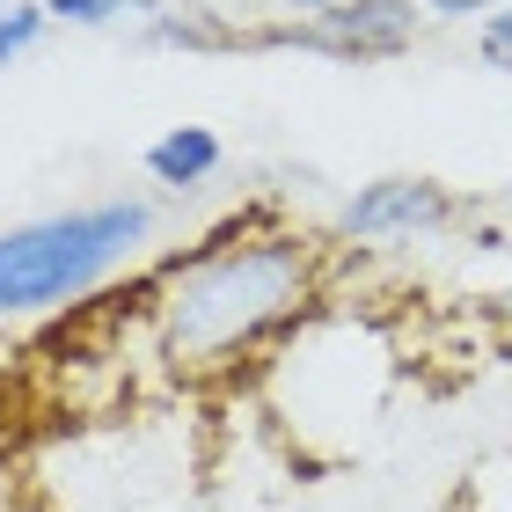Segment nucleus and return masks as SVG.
<instances>
[{"label":"nucleus","instance_id":"f257e3e1","mask_svg":"<svg viewBox=\"0 0 512 512\" xmlns=\"http://www.w3.org/2000/svg\"><path fill=\"white\" fill-rule=\"evenodd\" d=\"M337 286V242L293 220L235 213L227 227L198 235L191 249L161 256L139 278V337L147 359L183 388L242 381V366L271 359L286 337H300Z\"/></svg>","mask_w":512,"mask_h":512},{"label":"nucleus","instance_id":"f03ea898","mask_svg":"<svg viewBox=\"0 0 512 512\" xmlns=\"http://www.w3.org/2000/svg\"><path fill=\"white\" fill-rule=\"evenodd\" d=\"M154 235H161V205L139 191L59 205V213L0 227V330L88 308L110 278L147 256Z\"/></svg>","mask_w":512,"mask_h":512},{"label":"nucleus","instance_id":"7ed1b4c3","mask_svg":"<svg viewBox=\"0 0 512 512\" xmlns=\"http://www.w3.org/2000/svg\"><path fill=\"white\" fill-rule=\"evenodd\" d=\"M476 220L483 205L439 176H374L337 205L330 242L337 249H417V242H447Z\"/></svg>","mask_w":512,"mask_h":512},{"label":"nucleus","instance_id":"20e7f679","mask_svg":"<svg viewBox=\"0 0 512 512\" xmlns=\"http://www.w3.org/2000/svg\"><path fill=\"white\" fill-rule=\"evenodd\" d=\"M432 22L417 0H330L322 15L308 22H278V30H256L249 44H278V52H315V59H337V66H381V59H403L417 52Z\"/></svg>","mask_w":512,"mask_h":512},{"label":"nucleus","instance_id":"39448f33","mask_svg":"<svg viewBox=\"0 0 512 512\" xmlns=\"http://www.w3.org/2000/svg\"><path fill=\"white\" fill-rule=\"evenodd\" d=\"M139 161H147V183H154V191L191 198V191H205V183L227 169V139H220L213 125H169Z\"/></svg>","mask_w":512,"mask_h":512},{"label":"nucleus","instance_id":"423d86ee","mask_svg":"<svg viewBox=\"0 0 512 512\" xmlns=\"http://www.w3.org/2000/svg\"><path fill=\"white\" fill-rule=\"evenodd\" d=\"M52 30H110V22H154L161 0H44Z\"/></svg>","mask_w":512,"mask_h":512},{"label":"nucleus","instance_id":"0eeeda50","mask_svg":"<svg viewBox=\"0 0 512 512\" xmlns=\"http://www.w3.org/2000/svg\"><path fill=\"white\" fill-rule=\"evenodd\" d=\"M44 37H52V15H44V0H15V8L0 15V66L30 59Z\"/></svg>","mask_w":512,"mask_h":512},{"label":"nucleus","instance_id":"6e6552de","mask_svg":"<svg viewBox=\"0 0 512 512\" xmlns=\"http://www.w3.org/2000/svg\"><path fill=\"white\" fill-rule=\"evenodd\" d=\"M476 66H483V74H505V81H512V0L476 22Z\"/></svg>","mask_w":512,"mask_h":512},{"label":"nucleus","instance_id":"1a4fd4ad","mask_svg":"<svg viewBox=\"0 0 512 512\" xmlns=\"http://www.w3.org/2000/svg\"><path fill=\"white\" fill-rule=\"evenodd\" d=\"M417 8H425V22H469L476 30L491 8H505V0H417Z\"/></svg>","mask_w":512,"mask_h":512},{"label":"nucleus","instance_id":"9d476101","mask_svg":"<svg viewBox=\"0 0 512 512\" xmlns=\"http://www.w3.org/2000/svg\"><path fill=\"white\" fill-rule=\"evenodd\" d=\"M491 330H498V352L512 359V264L498 278V293H491Z\"/></svg>","mask_w":512,"mask_h":512},{"label":"nucleus","instance_id":"9b49d317","mask_svg":"<svg viewBox=\"0 0 512 512\" xmlns=\"http://www.w3.org/2000/svg\"><path fill=\"white\" fill-rule=\"evenodd\" d=\"M322 8H330V0H286V15H293V22H308V15H322Z\"/></svg>","mask_w":512,"mask_h":512},{"label":"nucleus","instance_id":"f8f14e48","mask_svg":"<svg viewBox=\"0 0 512 512\" xmlns=\"http://www.w3.org/2000/svg\"><path fill=\"white\" fill-rule=\"evenodd\" d=\"M8 8H15V0H0V15H8Z\"/></svg>","mask_w":512,"mask_h":512},{"label":"nucleus","instance_id":"ddd939ff","mask_svg":"<svg viewBox=\"0 0 512 512\" xmlns=\"http://www.w3.org/2000/svg\"><path fill=\"white\" fill-rule=\"evenodd\" d=\"M505 198H512V183H505Z\"/></svg>","mask_w":512,"mask_h":512}]
</instances>
